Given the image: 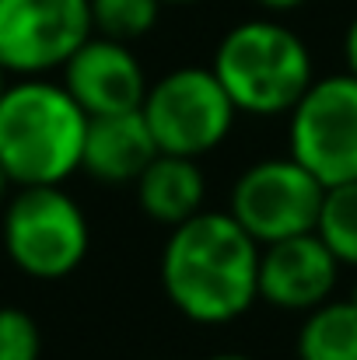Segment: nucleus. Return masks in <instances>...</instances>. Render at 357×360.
<instances>
[{"mask_svg": "<svg viewBox=\"0 0 357 360\" xmlns=\"http://www.w3.org/2000/svg\"><path fill=\"white\" fill-rule=\"evenodd\" d=\"M165 4H196V0H165Z\"/></svg>", "mask_w": 357, "mask_h": 360, "instance_id": "22", "label": "nucleus"}, {"mask_svg": "<svg viewBox=\"0 0 357 360\" xmlns=\"http://www.w3.org/2000/svg\"><path fill=\"white\" fill-rule=\"evenodd\" d=\"M133 186H137L140 210L168 231L196 217L207 200V179L196 158H182V154H158Z\"/></svg>", "mask_w": 357, "mask_h": 360, "instance_id": "12", "label": "nucleus"}, {"mask_svg": "<svg viewBox=\"0 0 357 360\" xmlns=\"http://www.w3.org/2000/svg\"><path fill=\"white\" fill-rule=\"evenodd\" d=\"M351 301H354V304H357V287H354V294H351Z\"/></svg>", "mask_w": 357, "mask_h": 360, "instance_id": "23", "label": "nucleus"}, {"mask_svg": "<svg viewBox=\"0 0 357 360\" xmlns=\"http://www.w3.org/2000/svg\"><path fill=\"white\" fill-rule=\"evenodd\" d=\"M291 158L308 168L326 189L357 182V77H315L287 112Z\"/></svg>", "mask_w": 357, "mask_h": 360, "instance_id": "6", "label": "nucleus"}, {"mask_svg": "<svg viewBox=\"0 0 357 360\" xmlns=\"http://www.w3.org/2000/svg\"><path fill=\"white\" fill-rule=\"evenodd\" d=\"M161 7L165 0H88L95 35L116 39L126 46L133 39H144L158 25Z\"/></svg>", "mask_w": 357, "mask_h": 360, "instance_id": "15", "label": "nucleus"}, {"mask_svg": "<svg viewBox=\"0 0 357 360\" xmlns=\"http://www.w3.org/2000/svg\"><path fill=\"white\" fill-rule=\"evenodd\" d=\"M4 91H7V70L0 67V98H4Z\"/></svg>", "mask_w": 357, "mask_h": 360, "instance_id": "21", "label": "nucleus"}, {"mask_svg": "<svg viewBox=\"0 0 357 360\" xmlns=\"http://www.w3.org/2000/svg\"><path fill=\"white\" fill-rule=\"evenodd\" d=\"M11 193H14V182H11V175L0 168V210L7 207V200H11Z\"/></svg>", "mask_w": 357, "mask_h": 360, "instance_id": "19", "label": "nucleus"}, {"mask_svg": "<svg viewBox=\"0 0 357 360\" xmlns=\"http://www.w3.org/2000/svg\"><path fill=\"white\" fill-rule=\"evenodd\" d=\"M88 116L63 84L21 77L0 98V168L18 186H63L81 168Z\"/></svg>", "mask_w": 357, "mask_h": 360, "instance_id": "2", "label": "nucleus"}, {"mask_svg": "<svg viewBox=\"0 0 357 360\" xmlns=\"http://www.w3.org/2000/svg\"><path fill=\"white\" fill-rule=\"evenodd\" d=\"M92 35L88 0H0V67L7 74L46 77Z\"/></svg>", "mask_w": 357, "mask_h": 360, "instance_id": "8", "label": "nucleus"}, {"mask_svg": "<svg viewBox=\"0 0 357 360\" xmlns=\"http://www.w3.org/2000/svg\"><path fill=\"white\" fill-rule=\"evenodd\" d=\"M211 360H249V357H242V354H218V357H211Z\"/></svg>", "mask_w": 357, "mask_h": 360, "instance_id": "20", "label": "nucleus"}, {"mask_svg": "<svg viewBox=\"0 0 357 360\" xmlns=\"http://www.w3.org/2000/svg\"><path fill=\"white\" fill-rule=\"evenodd\" d=\"M322 193L326 186L291 154L263 158L238 175V182L232 186L228 214L256 245H270L315 231Z\"/></svg>", "mask_w": 357, "mask_h": 360, "instance_id": "7", "label": "nucleus"}, {"mask_svg": "<svg viewBox=\"0 0 357 360\" xmlns=\"http://www.w3.org/2000/svg\"><path fill=\"white\" fill-rule=\"evenodd\" d=\"M161 154L203 158L228 140L235 105L211 67H179L158 77L140 105Z\"/></svg>", "mask_w": 357, "mask_h": 360, "instance_id": "5", "label": "nucleus"}, {"mask_svg": "<svg viewBox=\"0 0 357 360\" xmlns=\"http://www.w3.org/2000/svg\"><path fill=\"white\" fill-rule=\"evenodd\" d=\"M161 287L189 322H235L259 301V245L232 214L200 210L165 241Z\"/></svg>", "mask_w": 357, "mask_h": 360, "instance_id": "1", "label": "nucleus"}, {"mask_svg": "<svg viewBox=\"0 0 357 360\" xmlns=\"http://www.w3.org/2000/svg\"><path fill=\"white\" fill-rule=\"evenodd\" d=\"M158 154L161 150L140 109L116 116H92L84 129L81 168L106 186H133Z\"/></svg>", "mask_w": 357, "mask_h": 360, "instance_id": "11", "label": "nucleus"}, {"mask_svg": "<svg viewBox=\"0 0 357 360\" xmlns=\"http://www.w3.org/2000/svg\"><path fill=\"white\" fill-rule=\"evenodd\" d=\"M211 70L245 116H287L315 81L305 39L270 18L228 28Z\"/></svg>", "mask_w": 357, "mask_h": 360, "instance_id": "3", "label": "nucleus"}, {"mask_svg": "<svg viewBox=\"0 0 357 360\" xmlns=\"http://www.w3.org/2000/svg\"><path fill=\"white\" fill-rule=\"evenodd\" d=\"M344 60H347V74L357 77V18L347 25V35H344Z\"/></svg>", "mask_w": 357, "mask_h": 360, "instance_id": "17", "label": "nucleus"}, {"mask_svg": "<svg viewBox=\"0 0 357 360\" xmlns=\"http://www.w3.org/2000/svg\"><path fill=\"white\" fill-rule=\"evenodd\" d=\"M256 4L270 14H287V11H298L301 4H308V0H256Z\"/></svg>", "mask_w": 357, "mask_h": 360, "instance_id": "18", "label": "nucleus"}, {"mask_svg": "<svg viewBox=\"0 0 357 360\" xmlns=\"http://www.w3.org/2000/svg\"><path fill=\"white\" fill-rule=\"evenodd\" d=\"M63 88L81 105V112L92 116H116L137 112L147 95V74L133 49L126 42L92 35L63 67Z\"/></svg>", "mask_w": 357, "mask_h": 360, "instance_id": "9", "label": "nucleus"}, {"mask_svg": "<svg viewBox=\"0 0 357 360\" xmlns=\"http://www.w3.org/2000/svg\"><path fill=\"white\" fill-rule=\"evenodd\" d=\"M340 276L337 255L315 231L259 245V301L280 311H312L333 297Z\"/></svg>", "mask_w": 357, "mask_h": 360, "instance_id": "10", "label": "nucleus"}, {"mask_svg": "<svg viewBox=\"0 0 357 360\" xmlns=\"http://www.w3.org/2000/svg\"><path fill=\"white\" fill-rule=\"evenodd\" d=\"M298 360H357V304L322 301L305 311L298 329Z\"/></svg>", "mask_w": 357, "mask_h": 360, "instance_id": "13", "label": "nucleus"}, {"mask_svg": "<svg viewBox=\"0 0 357 360\" xmlns=\"http://www.w3.org/2000/svg\"><path fill=\"white\" fill-rule=\"evenodd\" d=\"M42 333L35 319L14 304H0V360H39Z\"/></svg>", "mask_w": 357, "mask_h": 360, "instance_id": "16", "label": "nucleus"}, {"mask_svg": "<svg viewBox=\"0 0 357 360\" xmlns=\"http://www.w3.org/2000/svg\"><path fill=\"white\" fill-rule=\"evenodd\" d=\"M315 235L340 266H357V182H340L322 193Z\"/></svg>", "mask_w": 357, "mask_h": 360, "instance_id": "14", "label": "nucleus"}, {"mask_svg": "<svg viewBox=\"0 0 357 360\" xmlns=\"http://www.w3.org/2000/svg\"><path fill=\"white\" fill-rule=\"evenodd\" d=\"M0 235L7 259L32 280L70 276L92 248L84 210L60 186H18L0 214Z\"/></svg>", "mask_w": 357, "mask_h": 360, "instance_id": "4", "label": "nucleus"}]
</instances>
